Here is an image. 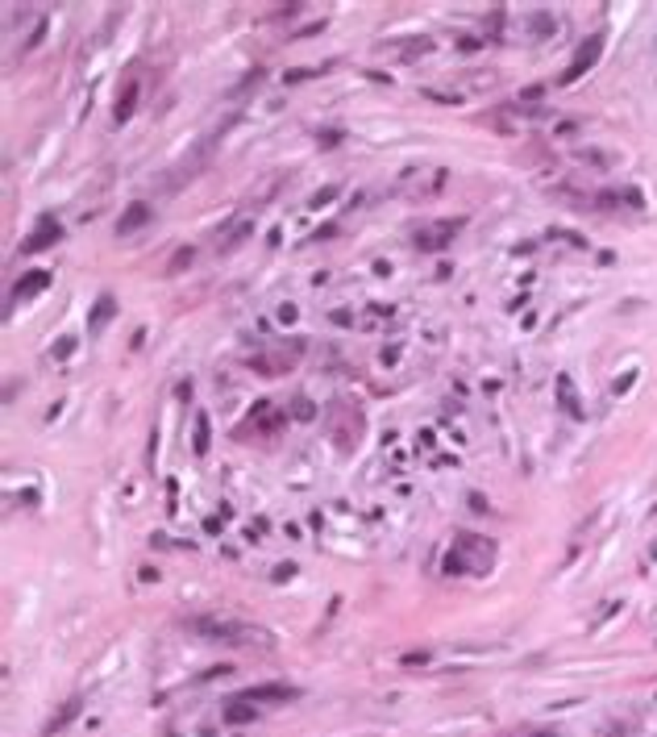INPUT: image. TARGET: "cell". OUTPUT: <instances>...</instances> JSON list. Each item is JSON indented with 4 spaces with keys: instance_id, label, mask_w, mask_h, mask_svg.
<instances>
[{
    "instance_id": "15",
    "label": "cell",
    "mask_w": 657,
    "mask_h": 737,
    "mask_svg": "<svg viewBox=\"0 0 657 737\" xmlns=\"http://www.w3.org/2000/svg\"><path fill=\"white\" fill-rule=\"evenodd\" d=\"M133 100H137V84L130 80V84H125V92L117 96V121H125V117L133 113Z\"/></svg>"
},
{
    "instance_id": "9",
    "label": "cell",
    "mask_w": 657,
    "mask_h": 737,
    "mask_svg": "<svg viewBox=\"0 0 657 737\" xmlns=\"http://www.w3.org/2000/svg\"><path fill=\"white\" fill-rule=\"evenodd\" d=\"M46 283H50V271H30L25 279H17V287H13V296H8V300H13V304H25L30 296H38V292H42Z\"/></svg>"
},
{
    "instance_id": "10",
    "label": "cell",
    "mask_w": 657,
    "mask_h": 737,
    "mask_svg": "<svg viewBox=\"0 0 657 737\" xmlns=\"http://www.w3.org/2000/svg\"><path fill=\"white\" fill-rule=\"evenodd\" d=\"M146 221H150V204H130V209L121 213V221H117V233H121V237H130V233L142 230Z\"/></svg>"
},
{
    "instance_id": "5",
    "label": "cell",
    "mask_w": 657,
    "mask_h": 737,
    "mask_svg": "<svg viewBox=\"0 0 657 737\" xmlns=\"http://www.w3.org/2000/svg\"><path fill=\"white\" fill-rule=\"evenodd\" d=\"M213 142H217V134H213V138H204V142H200V146L192 150V159H183V163H175V167H171L175 175H167V187H179V184H183V180H192V175H196V167H204V159L213 154Z\"/></svg>"
},
{
    "instance_id": "12",
    "label": "cell",
    "mask_w": 657,
    "mask_h": 737,
    "mask_svg": "<svg viewBox=\"0 0 657 737\" xmlns=\"http://www.w3.org/2000/svg\"><path fill=\"white\" fill-rule=\"evenodd\" d=\"M113 309H117V304H113V296H108V292H104V296H100V300H96V309H92L88 333H100V329H104V321H108V317H113Z\"/></svg>"
},
{
    "instance_id": "17",
    "label": "cell",
    "mask_w": 657,
    "mask_h": 737,
    "mask_svg": "<svg viewBox=\"0 0 657 737\" xmlns=\"http://www.w3.org/2000/svg\"><path fill=\"white\" fill-rule=\"evenodd\" d=\"M292 416H300V421H312V416H316L312 400H308V396H296V400H292Z\"/></svg>"
},
{
    "instance_id": "21",
    "label": "cell",
    "mask_w": 657,
    "mask_h": 737,
    "mask_svg": "<svg viewBox=\"0 0 657 737\" xmlns=\"http://www.w3.org/2000/svg\"><path fill=\"white\" fill-rule=\"evenodd\" d=\"M337 138H342L337 130H325V134H320V142H325V146H337Z\"/></svg>"
},
{
    "instance_id": "14",
    "label": "cell",
    "mask_w": 657,
    "mask_h": 737,
    "mask_svg": "<svg viewBox=\"0 0 657 737\" xmlns=\"http://www.w3.org/2000/svg\"><path fill=\"white\" fill-rule=\"evenodd\" d=\"M558 392H562V409H566L570 416H582V409H578V396H574V383H570V375H558Z\"/></svg>"
},
{
    "instance_id": "6",
    "label": "cell",
    "mask_w": 657,
    "mask_h": 737,
    "mask_svg": "<svg viewBox=\"0 0 657 737\" xmlns=\"http://www.w3.org/2000/svg\"><path fill=\"white\" fill-rule=\"evenodd\" d=\"M58 237H63V225H58L54 217H42V221H38V230L21 242V254H38V250H46V246H54Z\"/></svg>"
},
{
    "instance_id": "8",
    "label": "cell",
    "mask_w": 657,
    "mask_h": 737,
    "mask_svg": "<svg viewBox=\"0 0 657 737\" xmlns=\"http://www.w3.org/2000/svg\"><path fill=\"white\" fill-rule=\"evenodd\" d=\"M250 421H254V425H258L263 433H279V429L287 425V413H279V409H275L270 400H258V404H254V416H250Z\"/></svg>"
},
{
    "instance_id": "16",
    "label": "cell",
    "mask_w": 657,
    "mask_h": 737,
    "mask_svg": "<svg viewBox=\"0 0 657 737\" xmlns=\"http://www.w3.org/2000/svg\"><path fill=\"white\" fill-rule=\"evenodd\" d=\"M192 446H196V454H208V416L196 413V438H192Z\"/></svg>"
},
{
    "instance_id": "20",
    "label": "cell",
    "mask_w": 657,
    "mask_h": 737,
    "mask_svg": "<svg viewBox=\"0 0 657 737\" xmlns=\"http://www.w3.org/2000/svg\"><path fill=\"white\" fill-rule=\"evenodd\" d=\"M337 192H342V187H337V184H329V187H325V192H316V196H312V204L320 209V204H325V200H333Z\"/></svg>"
},
{
    "instance_id": "19",
    "label": "cell",
    "mask_w": 657,
    "mask_h": 737,
    "mask_svg": "<svg viewBox=\"0 0 657 737\" xmlns=\"http://www.w3.org/2000/svg\"><path fill=\"white\" fill-rule=\"evenodd\" d=\"M429 662V654L425 650H412V654H403V667H425Z\"/></svg>"
},
{
    "instance_id": "2",
    "label": "cell",
    "mask_w": 657,
    "mask_h": 737,
    "mask_svg": "<svg viewBox=\"0 0 657 737\" xmlns=\"http://www.w3.org/2000/svg\"><path fill=\"white\" fill-rule=\"evenodd\" d=\"M453 554L466 562V575H487V571H491V562H495V546H491V542H482L479 533H458Z\"/></svg>"
},
{
    "instance_id": "18",
    "label": "cell",
    "mask_w": 657,
    "mask_h": 737,
    "mask_svg": "<svg viewBox=\"0 0 657 737\" xmlns=\"http://www.w3.org/2000/svg\"><path fill=\"white\" fill-rule=\"evenodd\" d=\"M187 263H192V250L183 246V250H175V254H171V263H167V275H175L179 267H187Z\"/></svg>"
},
{
    "instance_id": "22",
    "label": "cell",
    "mask_w": 657,
    "mask_h": 737,
    "mask_svg": "<svg viewBox=\"0 0 657 737\" xmlns=\"http://www.w3.org/2000/svg\"><path fill=\"white\" fill-rule=\"evenodd\" d=\"M532 737H558V733H549V729H541V733H532Z\"/></svg>"
},
{
    "instance_id": "7",
    "label": "cell",
    "mask_w": 657,
    "mask_h": 737,
    "mask_svg": "<svg viewBox=\"0 0 657 737\" xmlns=\"http://www.w3.org/2000/svg\"><path fill=\"white\" fill-rule=\"evenodd\" d=\"M242 700H250V704H263V700H300V688H292V683H258V688L242 691Z\"/></svg>"
},
{
    "instance_id": "4",
    "label": "cell",
    "mask_w": 657,
    "mask_h": 737,
    "mask_svg": "<svg viewBox=\"0 0 657 737\" xmlns=\"http://www.w3.org/2000/svg\"><path fill=\"white\" fill-rule=\"evenodd\" d=\"M466 221L462 217H445V221H433V225H425V230L416 233V246L420 250H441V246H449V237L462 230Z\"/></svg>"
},
{
    "instance_id": "1",
    "label": "cell",
    "mask_w": 657,
    "mask_h": 737,
    "mask_svg": "<svg viewBox=\"0 0 657 737\" xmlns=\"http://www.w3.org/2000/svg\"><path fill=\"white\" fill-rule=\"evenodd\" d=\"M192 629L204 633V638H213V642H229V645H266V633L258 625H242V621H229V617H196Z\"/></svg>"
},
{
    "instance_id": "11",
    "label": "cell",
    "mask_w": 657,
    "mask_h": 737,
    "mask_svg": "<svg viewBox=\"0 0 657 737\" xmlns=\"http://www.w3.org/2000/svg\"><path fill=\"white\" fill-rule=\"evenodd\" d=\"M225 721H229V725H246V721H254V704H250V700H242V695H237V700H229Z\"/></svg>"
},
{
    "instance_id": "13",
    "label": "cell",
    "mask_w": 657,
    "mask_h": 737,
    "mask_svg": "<svg viewBox=\"0 0 657 737\" xmlns=\"http://www.w3.org/2000/svg\"><path fill=\"white\" fill-rule=\"evenodd\" d=\"M75 712H80V700H67V704H63V712H58V717H50V725H46V737L63 733V729H67V721H71Z\"/></svg>"
},
{
    "instance_id": "3",
    "label": "cell",
    "mask_w": 657,
    "mask_h": 737,
    "mask_svg": "<svg viewBox=\"0 0 657 737\" xmlns=\"http://www.w3.org/2000/svg\"><path fill=\"white\" fill-rule=\"evenodd\" d=\"M599 54H603V38H599V34H591V38H587V42L578 47V54L570 58V67L562 71V84H574V80H582V75H587V71H591V67L599 63Z\"/></svg>"
}]
</instances>
